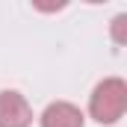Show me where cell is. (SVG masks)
<instances>
[{
	"label": "cell",
	"instance_id": "3",
	"mask_svg": "<svg viewBox=\"0 0 127 127\" xmlns=\"http://www.w3.org/2000/svg\"><path fill=\"white\" fill-rule=\"evenodd\" d=\"M38 121H41V127H83L86 115H83L80 106H74L68 100H53V103L44 106Z\"/></svg>",
	"mask_w": 127,
	"mask_h": 127
},
{
	"label": "cell",
	"instance_id": "2",
	"mask_svg": "<svg viewBox=\"0 0 127 127\" xmlns=\"http://www.w3.org/2000/svg\"><path fill=\"white\" fill-rule=\"evenodd\" d=\"M32 124V109L27 97L15 89L0 92V127H30Z\"/></svg>",
	"mask_w": 127,
	"mask_h": 127
},
{
	"label": "cell",
	"instance_id": "1",
	"mask_svg": "<svg viewBox=\"0 0 127 127\" xmlns=\"http://www.w3.org/2000/svg\"><path fill=\"white\" fill-rule=\"evenodd\" d=\"M127 109V83L121 77L100 80L89 97V115L97 124H115Z\"/></svg>",
	"mask_w": 127,
	"mask_h": 127
},
{
	"label": "cell",
	"instance_id": "4",
	"mask_svg": "<svg viewBox=\"0 0 127 127\" xmlns=\"http://www.w3.org/2000/svg\"><path fill=\"white\" fill-rule=\"evenodd\" d=\"M124 24H127V15H118L112 21V32H115V41L118 44H124Z\"/></svg>",
	"mask_w": 127,
	"mask_h": 127
}]
</instances>
